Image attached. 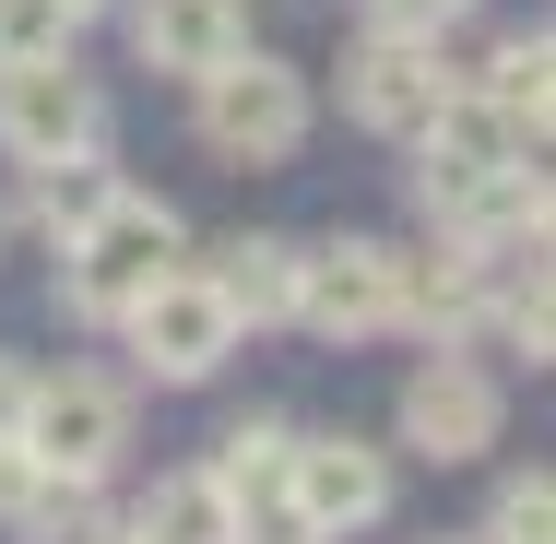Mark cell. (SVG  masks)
<instances>
[{
  "mask_svg": "<svg viewBox=\"0 0 556 544\" xmlns=\"http://www.w3.org/2000/svg\"><path fill=\"white\" fill-rule=\"evenodd\" d=\"M96 12H108V0H96Z\"/></svg>",
  "mask_w": 556,
  "mask_h": 544,
  "instance_id": "44dd1931",
  "label": "cell"
},
{
  "mask_svg": "<svg viewBox=\"0 0 556 544\" xmlns=\"http://www.w3.org/2000/svg\"><path fill=\"white\" fill-rule=\"evenodd\" d=\"M12 415H24V367L0 355V438H12Z\"/></svg>",
  "mask_w": 556,
  "mask_h": 544,
  "instance_id": "ac0fdd59",
  "label": "cell"
},
{
  "mask_svg": "<svg viewBox=\"0 0 556 544\" xmlns=\"http://www.w3.org/2000/svg\"><path fill=\"white\" fill-rule=\"evenodd\" d=\"M130 355H142V379H166V391H190V379H214L225 355H237V308H225L214 296V273H190V261H178V273H166V284H154V296H142V308H130Z\"/></svg>",
  "mask_w": 556,
  "mask_h": 544,
  "instance_id": "8992f818",
  "label": "cell"
},
{
  "mask_svg": "<svg viewBox=\"0 0 556 544\" xmlns=\"http://www.w3.org/2000/svg\"><path fill=\"white\" fill-rule=\"evenodd\" d=\"M462 12H473V0H367V24H391V36H439Z\"/></svg>",
  "mask_w": 556,
  "mask_h": 544,
  "instance_id": "e0dca14e",
  "label": "cell"
},
{
  "mask_svg": "<svg viewBox=\"0 0 556 544\" xmlns=\"http://www.w3.org/2000/svg\"><path fill=\"white\" fill-rule=\"evenodd\" d=\"M12 450L60 485H108L118 450H130V391L96 379V367H60V379H24V415H12Z\"/></svg>",
  "mask_w": 556,
  "mask_h": 544,
  "instance_id": "277c9868",
  "label": "cell"
},
{
  "mask_svg": "<svg viewBox=\"0 0 556 544\" xmlns=\"http://www.w3.org/2000/svg\"><path fill=\"white\" fill-rule=\"evenodd\" d=\"M509 427V403H497V379L473 367V355H427L415 379H403V450H427V461H485Z\"/></svg>",
  "mask_w": 556,
  "mask_h": 544,
  "instance_id": "ba28073f",
  "label": "cell"
},
{
  "mask_svg": "<svg viewBox=\"0 0 556 544\" xmlns=\"http://www.w3.org/2000/svg\"><path fill=\"white\" fill-rule=\"evenodd\" d=\"M296 237H225L214 249V296L237 308V320H296Z\"/></svg>",
  "mask_w": 556,
  "mask_h": 544,
  "instance_id": "8fae6325",
  "label": "cell"
},
{
  "mask_svg": "<svg viewBox=\"0 0 556 544\" xmlns=\"http://www.w3.org/2000/svg\"><path fill=\"white\" fill-rule=\"evenodd\" d=\"M0 249H12V214H0Z\"/></svg>",
  "mask_w": 556,
  "mask_h": 544,
  "instance_id": "ffe728a7",
  "label": "cell"
},
{
  "mask_svg": "<svg viewBox=\"0 0 556 544\" xmlns=\"http://www.w3.org/2000/svg\"><path fill=\"white\" fill-rule=\"evenodd\" d=\"M545 533H556V485H545V473H509V485H497L485 544H545Z\"/></svg>",
  "mask_w": 556,
  "mask_h": 544,
  "instance_id": "2e32d148",
  "label": "cell"
},
{
  "mask_svg": "<svg viewBox=\"0 0 556 544\" xmlns=\"http://www.w3.org/2000/svg\"><path fill=\"white\" fill-rule=\"evenodd\" d=\"M285 485H296V509H308V533H367L379 509H391V461L367 450V438H285Z\"/></svg>",
  "mask_w": 556,
  "mask_h": 544,
  "instance_id": "9c48e42d",
  "label": "cell"
},
{
  "mask_svg": "<svg viewBox=\"0 0 556 544\" xmlns=\"http://www.w3.org/2000/svg\"><path fill=\"white\" fill-rule=\"evenodd\" d=\"M450 84H462V72L439 60V36H391V24H367V48L343 60V118L379 130V142H415V130L439 118Z\"/></svg>",
  "mask_w": 556,
  "mask_h": 544,
  "instance_id": "52a82bcc",
  "label": "cell"
},
{
  "mask_svg": "<svg viewBox=\"0 0 556 544\" xmlns=\"http://www.w3.org/2000/svg\"><path fill=\"white\" fill-rule=\"evenodd\" d=\"M108 190H118V178L96 166V154H72V166H36V237H48V249H60V237H84Z\"/></svg>",
  "mask_w": 556,
  "mask_h": 544,
  "instance_id": "5bb4252c",
  "label": "cell"
},
{
  "mask_svg": "<svg viewBox=\"0 0 556 544\" xmlns=\"http://www.w3.org/2000/svg\"><path fill=\"white\" fill-rule=\"evenodd\" d=\"M178 261H190V225L166 214V202H142V190H108L84 237H60V296H72V320L118 331Z\"/></svg>",
  "mask_w": 556,
  "mask_h": 544,
  "instance_id": "6da1fadb",
  "label": "cell"
},
{
  "mask_svg": "<svg viewBox=\"0 0 556 544\" xmlns=\"http://www.w3.org/2000/svg\"><path fill=\"white\" fill-rule=\"evenodd\" d=\"M130 533H142V544H237V509H225L214 461H190V473H154V497L130 509Z\"/></svg>",
  "mask_w": 556,
  "mask_h": 544,
  "instance_id": "7c38bea8",
  "label": "cell"
},
{
  "mask_svg": "<svg viewBox=\"0 0 556 544\" xmlns=\"http://www.w3.org/2000/svg\"><path fill=\"white\" fill-rule=\"evenodd\" d=\"M427 308V249H391V237H332L296 261V320L332 331V343H367V331H403Z\"/></svg>",
  "mask_w": 556,
  "mask_h": 544,
  "instance_id": "7a4b0ae2",
  "label": "cell"
},
{
  "mask_svg": "<svg viewBox=\"0 0 556 544\" xmlns=\"http://www.w3.org/2000/svg\"><path fill=\"white\" fill-rule=\"evenodd\" d=\"M84 12H96V0H0V72H24V60H60Z\"/></svg>",
  "mask_w": 556,
  "mask_h": 544,
  "instance_id": "9a60e30c",
  "label": "cell"
},
{
  "mask_svg": "<svg viewBox=\"0 0 556 544\" xmlns=\"http://www.w3.org/2000/svg\"><path fill=\"white\" fill-rule=\"evenodd\" d=\"M96 142H108V96H96V72H72V48L0 72V154L12 166H72Z\"/></svg>",
  "mask_w": 556,
  "mask_h": 544,
  "instance_id": "5b68a950",
  "label": "cell"
},
{
  "mask_svg": "<svg viewBox=\"0 0 556 544\" xmlns=\"http://www.w3.org/2000/svg\"><path fill=\"white\" fill-rule=\"evenodd\" d=\"M72 544H142V533H130V521H96V533H72Z\"/></svg>",
  "mask_w": 556,
  "mask_h": 544,
  "instance_id": "d6986e66",
  "label": "cell"
},
{
  "mask_svg": "<svg viewBox=\"0 0 556 544\" xmlns=\"http://www.w3.org/2000/svg\"><path fill=\"white\" fill-rule=\"evenodd\" d=\"M130 48L142 72H214L225 48H249V0H130Z\"/></svg>",
  "mask_w": 556,
  "mask_h": 544,
  "instance_id": "30bf717a",
  "label": "cell"
},
{
  "mask_svg": "<svg viewBox=\"0 0 556 544\" xmlns=\"http://www.w3.org/2000/svg\"><path fill=\"white\" fill-rule=\"evenodd\" d=\"M473 96L509 118L521 142H545V107H556V48H545V36H509V48L473 72Z\"/></svg>",
  "mask_w": 556,
  "mask_h": 544,
  "instance_id": "4fadbf2b",
  "label": "cell"
},
{
  "mask_svg": "<svg viewBox=\"0 0 556 544\" xmlns=\"http://www.w3.org/2000/svg\"><path fill=\"white\" fill-rule=\"evenodd\" d=\"M190 96H202V142L225 166H285L308 142V72L273 48H225L214 72H190Z\"/></svg>",
  "mask_w": 556,
  "mask_h": 544,
  "instance_id": "3957f363",
  "label": "cell"
}]
</instances>
